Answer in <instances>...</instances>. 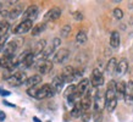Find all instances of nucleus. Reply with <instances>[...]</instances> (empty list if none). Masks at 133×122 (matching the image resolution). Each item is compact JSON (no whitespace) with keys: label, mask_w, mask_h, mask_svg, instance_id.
<instances>
[{"label":"nucleus","mask_w":133,"mask_h":122,"mask_svg":"<svg viewBox=\"0 0 133 122\" xmlns=\"http://www.w3.org/2000/svg\"><path fill=\"white\" fill-rule=\"evenodd\" d=\"M27 79H28V78L26 77V73L22 72V71H17V72L14 73L12 77H10L8 79V83L10 85H12V87H18V85L26 83Z\"/></svg>","instance_id":"f257e3e1"},{"label":"nucleus","mask_w":133,"mask_h":122,"mask_svg":"<svg viewBox=\"0 0 133 122\" xmlns=\"http://www.w3.org/2000/svg\"><path fill=\"white\" fill-rule=\"evenodd\" d=\"M56 93V90L52 88L51 84H43L38 89L36 99H46V98H51L54 94Z\"/></svg>","instance_id":"f03ea898"},{"label":"nucleus","mask_w":133,"mask_h":122,"mask_svg":"<svg viewBox=\"0 0 133 122\" xmlns=\"http://www.w3.org/2000/svg\"><path fill=\"white\" fill-rule=\"evenodd\" d=\"M106 105V99L101 90H97L94 94V111H101Z\"/></svg>","instance_id":"7ed1b4c3"},{"label":"nucleus","mask_w":133,"mask_h":122,"mask_svg":"<svg viewBox=\"0 0 133 122\" xmlns=\"http://www.w3.org/2000/svg\"><path fill=\"white\" fill-rule=\"evenodd\" d=\"M33 28V21H23L21 23H18L14 28V33L15 34H23V33H27L29 31H32Z\"/></svg>","instance_id":"20e7f679"},{"label":"nucleus","mask_w":133,"mask_h":122,"mask_svg":"<svg viewBox=\"0 0 133 122\" xmlns=\"http://www.w3.org/2000/svg\"><path fill=\"white\" fill-rule=\"evenodd\" d=\"M38 12H39L38 6H36V5L28 6L23 13V21H34L38 17Z\"/></svg>","instance_id":"39448f33"},{"label":"nucleus","mask_w":133,"mask_h":122,"mask_svg":"<svg viewBox=\"0 0 133 122\" xmlns=\"http://www.w3.org/2000/svg\"><path fill=\"white\" fill-rule=\"evenodd\" d=\"M89 87H90V81H89L88 78H83V79L78 83V85H77V92L76 93L78 94L81 98H83L85 94L88 93V90L90 89Z\"/></svg>","instance_id":"423d86ee"},{"label":"nucleus","mask_w":133,"mask_h":122,"mask_svg":"<svg viewBox=\"0 0 133 122\" xmlns=\"http://www.w3.org/2000/svg\"><path fill=\"white\" fill-rule=\"evenodd\" d=\"M69 56H70V51L67 49H59L56 53H55L52 60H54V62H56V64H64V62L67 61Z\"/></svg>","instance_id":"0eeeda50"},{"label":"nucleus","mask_w":133,"mask_h":122,"mask_svg":"<svg viewBox=\"0 0 133 122\" xmlns=\"http://www.w3.org/2000/svg\"><path fill=\"white\" fill-rule=\"evenodd\" d=\"M116 82L115 81H110L109 84H108V88H106V93H105V99L106 101H110L112 99H116Z\"/></svg>","instance_id":"6e6552de"},{"label":"nucleus","mask_w":133,"mask_h":122,"mask_svg":"<svg viewBox=\"0 0 133 122\" xmlns=\"http://www.w3.org/2000/svg\"><path fill=\"white\" fill-rule=\"evenodd\" d=\"M61 16V10L59 8H51L44 15V22L46 21H55Z\"/></svg>","instance_id":"1a4fd4ad"},{"label":"nucleus","mask_w":133,"mask_h":122,"mask_svg":"<svg viewBox=\"0 0 133 122\" xmlns=\"http://www.w3.org/2000/svg\"><path fill=\"white\" fill-rule=\"evenodd\" d=\"M61 76L64 77L65 82H67V83L73 82L76 79V77H75V69H73L72 66H66L64 69V71H62V74H61Z\"/></svg>","instance_id":"9d476101"},{"label":"nucleus","mask_w":133,"mask_h":122,"mask_svg":"<svg viewBox=\"0 0 133 122\" xmlns=\"http://www.w3.org/2000/svg\"><path fill=\"white\" fill-rule=\"evenodd\" d=\"M52 67H54L52 61H50V60L42 61V62H39V65H38V72H41V74H46V73H49L51 71Z\"/></svg>","instance_id":"9b49d317"},{"label":"nucleus","mask_w":133,"mask_h":122,"mask_svg":"<svg viewBox=\"0 0 133 122\" xmlns=\"http://www.w3.org/2000/svg\"><path fill=\"white\" fill-rule=\"evenodd\" d=\"M65 83H66V82H65V79H64L62 76H56V77H54V79H52L51 85L56 92H61Z\"/></svg>","instance_id":"f8f14e48"},{"label":"nucleus","mask_w":133,"mask_h":122,"mask_svg":"<svg viewBox=\"0 0 133 122\" xmlns=\"http://www.w3.org/2000/svg\"><path fill=\"white\" fill-rule=\"evenodd\" d=\"M127 70H128V62H127L126 59H121L118 61V64H117L116 73L118 76H122V74H125L127 72Z\"/></svg>","instance_id":"ddd939ff"},{"label":"nucleus","mask_w":133,"mask_h":122,"mask_svg":"<svg viewBox=\"0 0 133 122\" xmlns=\"http://www.w3.org/2000/svg\"><path fill=\"white\" fill-rule=\"evenodd\" d=\"M41 82H42V76L41 74H33V76H31V77L27 79L26 84H27L28 88H36Z\"/></svg>","instance_id":"4468645a"},{"label":"nucleus","mask_w":133,"mask_h":122,"mask_svg":"<svg viewBox=\"0 0 133 122\" xmlns=\"http://www.w3.org/2000/svg\"><path fill=\"white\" fill-rule=\"evenodd\" d=\"M110 45L112 48H118V45H120V33L117 31H114L111 33V36H110Z\"/></svg>","instance_id":"2eb2a0df"},{"label":"nucleus","mask_w":133,"mask_h":122,"mask_svg":"<svg viewBox=\"0 0 133 122\" xmlns=\"http://www.w3.org/2000/svg\"><path fill=\"white\" fill-rule=\"evenodd\" d=\"M117 60L115 59V57H111L109 60V62H108V65H106V73H109V74H111V73L116 72V69H117Z\"/></svg>","instance_id":"dca6fc26"},{"label":"nucleus","mask_w":133,"mask_h":122,"mask_svg":"<svg viewBox=\"0 0 133 122\" xmlns=\"http://www.w3.org/2000/svg\"><path fill=\"white\" fill-rule=\"evenodd\" d=\"M12 62H14V57L5 56V55H3V56H1V59H0V67L9 69V67L12 65Z\"/></svg>","instance_id":"f3484780"},{"label":"nucleus","mask_w":133,"mask_h":122,"mask_svg":"<svg viewBox=\"0 0 133 122\" xmlns=\"http://www.w3.org/2000/svg\"><path fill=\"white\" fill-rule=\"evenodd\" d=\"M33 62H34V54L31 53L28 56L26 57V59L20 64V67H22V69H27V67H29L31 65H33Z\"/></svg>","instance_id":"a211bd4d"},{"label":"nucleus","mask_w":133,"mask_h":122,"mask_svg":"<svg viewBox=\"0 0 133 122\" xmlns=\"http://www.w3.org/2000/svg\"><path fill=\"white\" fill-rule=\"evenodd\" d=\"M45 27H46V24H45V22H42V23H38L36 24L34 27L32 28V36H38V34H41V33H43V31L45 29Z\"/></svg>","instance_id":"6ab92c4d"},{"label":"nucleus","mask_w":133,"mask_h":122,"mask_svg":"<svg viewBox=\"0 0 133 122\" xmlns=\"http://www.w3.org/2000/svg\"><path fill=\"white\" fill-rule=\"evenodd\" d=\"M45 45H46V42H45L44 39H42V40L37 42L36 48H34V51H33V54H34V55H38V54L43 53V51H44Z\"/></svg>","instance_id":"aec40b11"},{"label":"nucleus","mask_w":133,"mask_h":122,"mask_svg":"<svg viewBox=\"0 0 133 122\" xmlns=\"http://www.w3.org/2000/svg\"><path fill=\"white\" fill-rule=\"evenodd\" d=\"M126 87H127V84H126L125 82H118L116 84V93L118 97H125L126 94Z\"/></svg>","instance_id":"412c9836"},{"label":"nucleus","mask_w":133,"mask_h":122,"mask_svg":"<svg viewBox=\"0 0 133 122\" xmlns=\"http://www.w3.org/2000/svg\"><path fill=\"white\" fill-rule=\"evenodd\" d=\"M82 112H83V110L81 107V104L77 103L76 105L72 107V110H71V116L72 117H79V116H82Z\"/></svg>","instance_id":"4be33fe9"},{"label":"nucleus","mask_w":133,"mask_h":122,"mask_svg":"<svg viewBox=\"0 0 133 122\" xmlns=\"http://www.w3.org/2000/svg\"><path fill=\"white\" fill-rule=\"evenodd\" d=\"M9 29H10V24H9V22H6V21H1V22H0V38H3V37L6 36V33H8Z\"/></svg>","instance_id":"5701e85b"},{"label":"nucleus","mask_w":133,"mask_h":122,"mask_svg":"<svg viewBox=\"0 0 133 122\" xmlns=\"http://www.w3.org/2000/svg\"><path fill=\"white\" fill-rule=\"evenodd\" d=\"M87 33L84 32V31H79V32L77 33L76 36V40L78 44H84V43H87Z\"/></svg>","instance_id":"b1692460"},{"label":"nucleus","mask_w":133,"mask_h":122,"mask_svg":"<svg viewBox=\"0 0 133 122\" xmlns=\"http://www.w3.org/2000/svg\"><path fill=\"white\" fill-rule=\"evenodd\" d=\"M90 84H92V87H94V88L100 87V85L104 84V77H103V76H100V77H92Z\"/></svg>","instance_id":"393cba45"},{"label":"nucleus","mask_w":133,"mask_h":122,"mask_svg":"<svg viewBox=\"0 0 133 122\" xmlns=\"http://www.w3.org/2000/svg\"><path fill=\"white\" fill-rule=\"evenodd\" d=\"M116 105H117V98H116V99L110 100V101H106L105 107H106V110H108L109 112H112L114 110H115V107H116Z\"/></svg>","instance_id":"a878e982"},{"label":"nucleus","mask_w":133,"mask_h":122,"mask_svg":"<svg viewBox=\"0 0 133 122\" xmlns=\"http://www.w3.org/2000/svg\"><path fill=\"white\" fill-rule=\"evenodd\" d=\"M77 92V85L75 84H70L69 87H67V89H66V92H65V97L69 98L70 95H73V94Z\"/></svg>","instance_id":"bb28decb"},{"label":"nucleus","mask_w":133,"mask_h":122,"mask_svg":"<svg viewBox=\"0 0 133 122\" xmlns=\"http://www.w3.org/2000/svg\"><path fill=\"white\" fill-rule=\"evenodd\" d=\"M21 12H22V10H21L20 8L14 9V10H11V11L9 12V18H11V20H15V18H17V17L21 15Z\"/></svg>","instance_id":"cd10ccee"},{"label":"nucleus","mask_w":133,"mask_h":122,"mask_svg":"<svg viewBox=\"0 0 133 122\" xmlns=\"http://www.w3.org/2000/svg\"><path fill=\"white\" fill-rule=\"evenodd\" d=\"M70 32H71V26H70V24H65L64 27L61 28V37H62V38L69 37Z\"/></svg>","instance_id":"c85d7f7f"},{"label":"nucleus","mask_w":133,"mask_h":122,"mask_svg":"<svg viewBox=\"0 0 133 122\" xmlns=\"http://www.w3.org/2000/svg\"><path fill=\"white\" fill-rule=\"evenodd\" d=\"M114 17H115L116 20H121L122 17H123V11H122L120 8L114 9Z\"/></svg>","instance_id":"c756f323"},{"label":"nucleus","mask_w":133,"mask_h":122,"mask_svg":"<svg viewBox=\"0 0 133 122\" xmlns=\"http://www.w3.org/2000/svg\"><path fill=\"white\" fill-rule=\"evenodd\" d=\"M93 118L95 122H101L103 120V112L101 111H94L93 112Z\"/></svg>","instance_id":"7c9ffc66"},{"label":"nucleus","mask_w":133,"mask_h":122,"mask_svg":"<svg viewBox=\"0 0 133 122\" xmlns=\"http://www.w3.org/2000/svg\"><path fill=\"white\" fill-rule=\"evenodd\" d=\"M81 117H82V121H83V122H88L89 120H90V117H92V115H90V112H89V111H83Z\"/></svg>","instance_id":"2f4dec72"},{"label":"nucleus","mask_w":133,"mask_h":122,"mask_svg":"<svg viewBox=\"0 0 133 122\" xmlns=\"http://www.w3.org/2000/svg\"><path fill=\"white\" fill-rule=\"evenodd\" d=\"M126 94L133 95V81L128 82V84H127V87H126Z\"/></svg>","instance_id":"473e14b6"},{"label":"nucleus","mask_w":133,"mask_h":122,"mask_svg":"<svg viewBox=\"0 0 133 122\" xmlns=\"http://www.w3.org/2000/svg\"><path fill=\"white\" fill-rule=\"evenodd\" d=\"M37 93H38V89H37V88H28V89H27V94H28L29 97L36 98Z\"/></svg>","instance_id":"72a5a7b5"},{"label":"nucleus","mask_w":133,"mask_h":122,"mask_svg":"<svg viewBox=\"0 0 133 122\" xmlns=\"http://www.w3.org/2000/svg\"><path fill=\"white\" fill-rule=\"evenodd\" d=\"M72 16H73V18H75L76 21H82L83 20V15H82V12H79V11L73 12Z\"/></svg>","instance_id":"f704fd0d"},{"label":"nucleus","mask_w":133,"mask_h":122,"mask_svg":"<svg viewBox=\"0 0 133 122\" xmlns=\"http://www.w3.org/2000/svg\"><path fill=\"white\" fill-rule=\"evenodd\" d=\"M125 101L127 103V104H129V105H132L133 104V95H129V94H125Z\"/></svg>","instance_id":"c9c22d12"},{"label":"nucleus","mask_w":133,"mask_h":122,"mask_svg":"<svg viewBox=\"0 0 133 122\" xmlns=\"http://www.w3.org/2000/svg\"><path fill=\"white\" fill-rule=\"evenodd\" d=\"M60 43H61V40H60V38H55L54 40H52V48L54 49H56V48H59L60 46Z\"/></svg>","instance_id":"e433bc0d"},{"label":"nucleus","mask_w":133,"mask_h":122,"mask_svg":"<svg viewBox=\"0 0 133 122\" xmlns=\"http://www.w3.org/2000/svg\"><path fill=\"white\" fill-rule=\"evenodd\" d=\"M100 76H103V74H101V72H100V70L95 69V70H94V71H93V73H92V77H100Z\"/></svg>","instance_id":"4c0bfd02"},{"label":"nucleus","mask_w":133,"mask_h":122,"mask_svg":"<svg viewBox=\"0 0 133 122\" xmlns=\"http://www.w3.org/2000/svg\"><path fill=\"white\" fill-rule=\"evenodd\" d=\"M4 48H5V43H4V39L0 38V53L4 51Z\"/></svg>","instance_id":"58836bf2"},{"label":"nucleus","mask_w":133,"mask_h":122,"mask_svg":"<svg viewBox=\"0 0 133 122\" xmlns=\"http://www.w3.org/2000/svg\"><path fill=\"white\" fill-rule=\"evenodd\" d=\"M0 95L8 97V95H10V92H8V90H5V89H0Z\"/></svg>","instance_id":"ea45409f"},{"label":"nucleus","mask_w":133,"mask_h":122,"mask_svg":"<svg viewBox=\"0 0 133 122\" xmlns=\"http://www.w3.org/2000/svg\"><path fill=\"white\" fill-rule=\"evenodd\" d=\"M5 118H6V115L4 112H0V121H4Z\"/></svg>","instance_id":"a19ab883"},{"label":"nucleus","mask_w":133,"mask_h":122,"mask_svg":"<svg viewBox=\"0 0 133 122\" xmlns=\"http://www.w3.org/2000/svg\"><path fill=\"white\" fill-rule=\"evenodd\" d=\"M33 121H34V122H42L41 120H39V118H38V117H36V116L33 117Z\"/></svg>","instance_id":"79ce46f5"},{"label":"nucleus","mask_w":133,"mask_h":122,"mask_svg":"<svg viewBox=\"0 0 133 122\" xmlns=\"http://www.w3.org/2000/svg\"><path fill=\"white\" fill-rule=\"evenodd\" d=\"M1 9H3V3L0 1V12H1Z\"/></svg>","instance_id":"37998d69"}]
</instances>
